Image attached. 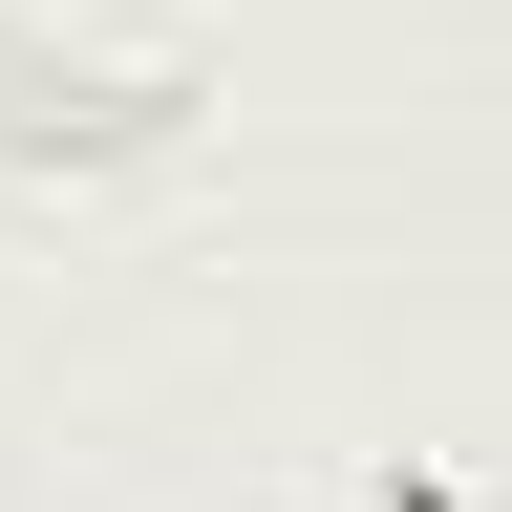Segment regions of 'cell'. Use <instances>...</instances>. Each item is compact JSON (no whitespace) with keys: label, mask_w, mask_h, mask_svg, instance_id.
I'll list each match as a JSON object with an SVG mask.
<instances>
[{"label":"cell","mask_w":512,"mask_h":512,"mask_svg":"<svg viewBox=\"0 0 512 512\" xmlns=\"http://www.w3.org/2000/svg\"><path fill=\"white\" fill-rule=\"evenodd\" d=\"M171 128H192V86H171V64H64V43H22V22H0V150H22V171L107 192V171H150Z\"/></svg>","instance_id":"6da1fadb"}]
</instances>
